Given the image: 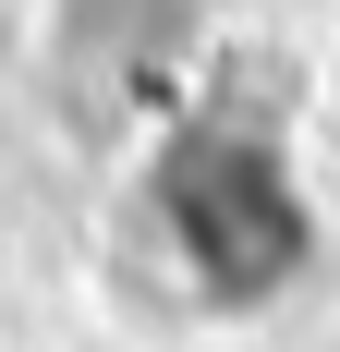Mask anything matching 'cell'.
Instances as JSON below:
<instances>
[{
  "label": "cell",
  "mask_w": 340,
  "mask_h": 352,
  "mask_svg": "<svg viewBox=\"0 0 340 352\" xmlns=\"http://www.w3.org/2000/svg\"><path fill=\"white\" fill-rule=\"evenodd\" d=\"M328 85H340V73H328Z\"/></svg>",
  "instance_id": "cell-1"
}]
</instances>
